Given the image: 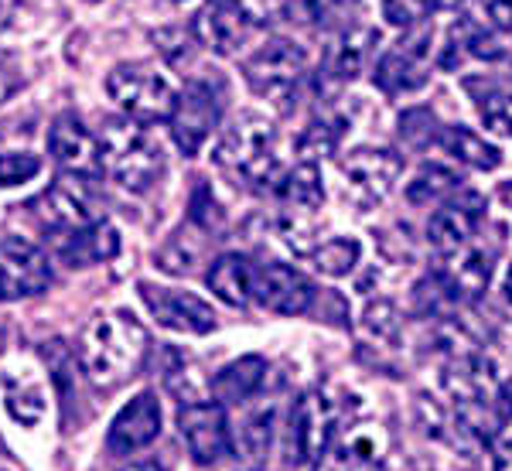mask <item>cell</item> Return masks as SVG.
Instances as JSON below:
<instances>
[{
	"label": "cell",
	"instance_id": "6",
	"mask_svg": "<svg viewBox=\"0 0 512 471\" xmlns=\"http://www.w3.org/2000/svg\"><path fill=\"white\" fill-rule=\"evenodd\" d=\"M222 120V89L212 79H192L171 110V137L185 157H195Z\"/></svg>",
	"mask_w": 512,
	"mask_h": 471
},
{
	"label": "cell",
	"instance_id": "24",
	"mask_svg": "<svg viewBox=\"0 0 512 471\" xmlns=\"http://www.w3.org/2000/svg\"><path fill=\"white\" fill-rule=\"evenodd\" d=\"M441 147L448 151L454 161L468 164L475 171H495L502 164V151L495 144H489L485 137H478L468 127H444L441 130Z\"/></svg>",
	"mask_w": 512,
	"mask_h": 471
},
{
	"label": "cell",
	"instance_id": "35",
	"mask_svg": "<svg viewBox=\"0 0 512 471\" xmlns=\"http://www.w3.org/2000/svg\"><path fill=\"white\" fill-rule=\"evenodd\" d=\"M41 171V157L28 151H7L0 154V188H14L31 181Z\"/></svg>",
	"mask_w": 512,
	"mask_h": 471
},
{
	"label": "cell",
	"instance_id": "22",
	"mask_svg": "<svg viewBox=\"0 0 512 471\" xmlns=\"http://www.w3.org/2000/svg\"><path fill=\"white\" fill-rule=\"evenodd\" d=\"M253 277H256L253 260H246V256H239V253H226L212 263L209 287L219 301L229 304V308H246V304H253Z\"/></svg>",
	"mask_w": 512,
	"mask_h": 471
},
{
	"label": "cell",
	"instance_id": "31",
	"mask_svg": "<svg viewBox=\"0 0 512 471\" xmlns=\"http://www.w3.org/2000/svg\"><path fill=\"white\" fill-rule=\"evenodd\" d=\"M270 427H274V407L246 413L236 431V451L246 461H260L270 448Z\"/></svg>",
	"mask_w": 512,
	"mask_h": 471
},
{
	"label": "cell",
	"instance_id": "20",
	"mask_svg": "<svg viewBox=\"0 0 512 471\" xmlns=\"http://www.w3.org/2000/svg\"><path fill=\"white\" fill-rule=\"evenodd\" d=\"M495 256H499V243H492V246L468 243L461 253H454V263H451L448 274H441L444 284L451 287L454 297H478L492 280Z\"/></svg>",
	"mask_w": 512,
	"mask_h": 471
},
{
	"label": "cell",
	"instance_id": "3",
	"mask_svg": "<svg viewBox=\"0 0 512 471\" xmlns=\"http://www.w3.org/2000/svg\"><path fill=\"white\" fill-rule=\"evenodd\" d=\"M274 140L277 130L267 117H260V113H239L226 127V134L219 137L216 161L229 175L243 178L246 185L256 188L274 185V181H280V161L274 154Z\"/></svg>",
	"mask_w": 512,
	"mask_h": 471
},
{
	"label": "cell",
	"instance_id": "7",
	"mask_svg": "<svg viewBox=\"0 0 512 471\" xmlns=\"http://www.w3.org/2000/svg\"><path fill=\"white\" fill-rule=\"evenodd\" d=\"M304 69H308V55L291 38H270L246 59L243 72L246 82L253 86L256 96L267 99H287L294 86L301 82Z\"/></svg>",
	"mask_w": 512,
	"mask_h": 471
},
{
	"label": "cell",
	"instance_id": "11",
	"mask_svg": "<svg viewBox=\"0 0 512 471\" xmlns=\"http://www.w3.org/2000/svg\"><path fill=\"white\" fill-rule=\"evenodd\" d=\"M427 59H431V31L420 28L417 35L403 38L400 45H393L390 52L379 59L373 72L376 86L390 96L417 93V89H424L427 79H431Z\"/></svg>",
	"mask_w": 512,
	"mask_h": 471
},
{
	"label": "cell",
	"instance_id": "27",
	"mask_svg": "<svg viewBox=\"0 0 512 471\" xmlns=\"http://www.w3.org/2000/svg\"><path fill=\"white\" fill-rule=\"evenodd\" d=\"M4 403H7V410H11V417L18 420V424L24 427H35L41 417H45V393H41V386L38 383H31L28 376L21 379V386L14 383V376H11V369L4 373Z\"/></svg>",
	"mask_w": 512,
	"mask_h": 471
},
{
	"label": "cell",
	"instance_id": "12",
	"mask_svg": "<svg viewBox=\"0 0 512 471\" xmlns=\"http://www.w3.org/2000/svg\"><path fill=\"white\" fill-rule=\"evenodd\" d=\"M48 154L59 164L65 175L96 178L103 175V151H99V137L82 123L76 113H62L48 127Z\"/></svg>",
	"mask_w": 512,
	"mask_h": 471
},
{
	"label": "cell",
	"instance_id": "26",
	"mask_svg": "<svg viewBox=\"0 0 512 471\" xmlns=\"http://www.w3.org/2000/svg\"><path fill=\"white\" fill-rule=\"evenodd\" d=\"M458 188H461L458 171L444 168V164H424V168L414 175V181H407L403 195H407L410 205H434V202H444L448 195H454Z\"/></svg>",
	"mask_w": 512,
	"mask_h": 471
},
{
	"label": "cell",
	"instance_id": "36",
	"mask_svg": "<svg viewBox=\"0 0 512 471\" xmlns=\"http://www.w3.org/2000/svg\"><path fill=\"white\" fill-rule=\"evenodd\" d=\"M335 147H338V123H332V120H315L301 134V140H297V151L308 157V161L332 154Z\"/></svg>",
	"mask_w": 512,
	"mask_h": 471
},
{
	"label": "cell",
	"instance_id": "15",
	"mask_svg": "<svg viewBox=\"0 0 512 471\" xmlns=\"http://www.w3.org/2000/svg\"><path fill=\"white\" fill-rule=\"evenodd\" d=\"M482 219H485L482 195L465 192V195L451 198V202H444L441 209L427 219V239H431V246L441 256H454L472 243Z\"/></svg>",
	"mask_w": 512,
	"mask_h": 471
},
{
	"label": "cell",
	"instance_id": "10",
	"mask_svg": "<svg viewBox=\"0 0 512 471\" xmlns=\"http://www.w3.org/2000/svg\"><path fill=\"white\" fill-rule=\"evenodd\" d=\"M403 175V157L390 147H355L342 157L345 188L359 205H376L396 188Z\"/></svg>",
	"mask_w": 512,
	"mask_h": 471
},
{
	"label": "cell",
	"instance_id": "5",
	"mask_svg": "<svg viewBox=\"0 0 512 471\" xmlns=\"http://www.w3.org/2000/svg\"><path fill=\"white\" fill-rule=\"evenodd\" d=\"M28 209L35 212L41 226L55 229V233H79V229L103 222L93 178H82V175L55 178Z\"/></svg>",
	"mask_w": 512,
	"mask_h": 471
},
{
	"label": "cell",
	"instance_id": "42",
	"mask_svg": "<svg viewBox=\"0 0 512 471\" xmlns=\"http://www.w3.org/2000/svg\"><path fill=\"white\" fill-rule=\"evenodd\" d=\"M499 297H502V308L512 314V263L506 267V277H502V284H499Z\"/></svg>",
	"mask_w": 512,
	"mask_h": 471
},
{
	"label": "cell",
	"instance_id": "46",
	"mask_svg": "<svg viewBox=\"0 0 512 471\" xmlns=\"http://www.w3.org/2000/svg\"><path fill=\"white\" fill-rule=\"evenodd\" d=\"M212 4H226V0H209V7H212Z\"/></svg>",
	"mask_w": 512,
	"mask_h": 471
},
{
	"label": "cell",
	"instance_id": "29",
	"mask_svg": "<svg viewBox=\"0 0 512 471\" xmlns=\"http://www.w3.org/2000/svg\"><path fill=\"white\" fill-rule=\"evenodd\" d=\"M311 260H315V270L325 277H349L355 270V263L362 260V243L352 236H338V239H328V243H321L315 253H311Z\"/></svg>",
	"mask_w": 512,
	"mask_h": 471
},
{
	"label": "cell",
	"instance_id": "4",
	"mask_svg": "<svg viewBox=\"0 0 512 471\" xmlns=\"http://www.w3.org/2000/svg\"><path fill=\"white\" fill-rule=\"evenodd\" d=\"M106 93L137 123L171 120V110H175V99H178L168 76L158 72V65L151 62L113 65L110 76H106Z\"/></svg>",
	"mask_w": 512,
	"mask_h": 471
},
{
	"label": "cell",
	"instance_id": "45",
	"mask_svg": "<svg viewBox=\"0 0 512 471\" xmlns=\"http://www.w3.org/2000/svg\"><path fill=\"white\" fill-rule=\"evenodd\" d=\"M123 471H164L161 465H154V461H137V465L123 468Z\"/></svg>",
	"mask_w": 512,
	"mask_h": 471
},
{
	"label": "cell",
	"instance_id": "41",
	"mask_svg": "<svg viewBox=\"0 0 512 471\" xmlns=\"http://www.w3.org/2000/svg\"><path fill=\"white\" fill-rule=\"evenodd\" d=\"M495 471H512V434L502 437L495 448Z\"/></svg>",
	"mask_w": 512,
	"mask_h": 471
},
{
	"label": "cell",
	"instance_id": "37",
	"mask_svg": "<svg viewBox=\"0 0 512 471\" xmlns=\"http://www.w3.org/2000/svg\"><path fill=\"white\" fill-rule=\"evenodd\" d=\"M192 222L198 229H205V233H212V229L222 226V212L216 205V198L209 195V188L198 185L195 188V198H192Z\"/></svg>",
	"mask_w": 512,
	"mask_h": 471
},
{
	"label": "cell",
	"instance_id": "44",
	"mask_svg": "<svg viewBox=\"0 0 512 471\" xmlns=\"http://www.w3.org/2000/svg\"><path fill=\"white\" fill-rule=\"evenodd\" d=\"M472 0H437V7H444V11H461V7H468Z\"/></svg>",
	"mask_w": 512,
	"mask_h": 471
},
{
	"label": "cell",
	"instance_id": "8",
	"mask_svg": "<svg viewBox=\"0 0 512 471\" xmlns=\"http://www.w3.org/2000/svg\"><path fill=\"white\" fill-rule=\"evenodd\" d=\"M52 260L31 239L7 236L0 239V301L38 297L52 287Z\"/></svg>",
	"mask_w": 512,
	"mask_h": 471
},
{
	"label": "cell",
	"instance_id": "34",
	"mask_svg": "<svg viewBox=\"0 0 512 471\" xmlns=\"http://www.w3.org/2000/svg\"><path fill=\"white\" fill-rule=\"evenodd\" d=\"M434 7H437V0H383V18L386 24H393V28L414 31L431 18Z\"/></svg>",
	"mask_w": 512,
	"mask_h": 471
},
{
	"label": "cell",
	"instance_id": "43",
	"mask_svg": "<svg viewBox=\"0 0 512 471\" xmlns=\"http://www.w3.org/2000/svg\"><path fill=\"white\" fill-rule=\"evenodd\" d=\"M14 11H18V0H0V31H4L7 24H11Z\"/></svg>",
	"mask_w": 512,
	"mask_h": 471
},
{
	"label": "cell",
	"instance_id": "33",
	"mask_svg": "<svg viewBox=\"0 0 512 471\" xmlns=\"http://www.w3.org/2000/svg\"><path fill=\"white\" fill-rule=\"evenodd\" d=\"M202 260V243L185 233H178L168 246L158 253V267L164 274H192Z\"/></svg>",
	"mask_w": 512,
	"mask_h": 471
},
{
	"label": "cell",
	"instance_id": "2",
	"mask_svg": "<svg viewBox=\"0 0 512 471\" xmlns=\"http://www.w3.org/2000/svg\"><path fill=\"white\" fill-rule=\"evenodd\" d=\"M99 151H103V175H110V181L134 195H144L164 168L161 144L147 134L144 123L130 117L103 123Z\"/></svg>",
	"mask_w": 512,
	"mask_h": 471
},
{
	"label": "cell",
	"instance_id": "9",
	"mask_svg": "<svg viewBox=\"0 0 512 471\" xmlns=\"http://www.w3.org/2000/svg\"><path fill=\"white\" fill-rule=\"evenodd\" d=\"M338 431V413L325 393H304L291 410V424H287V451H291V465H308L318 461L325 448L332 444Z\"/></svg>",
	"mask_w": 512,
	"mask_h": 471
},
{
	"label": "cell",
	"instance_id": "38",
	"mask_svg": "<svg viewBox=\"0 0 512 471\" xmlns=\"http://www.w3.org/2000/svg\"><path fill=\"white\" fill-rule=\"evenodd\" d=\"M304 11L315 24H335L355 11V0H304Z\"/></svg>",
	"mask_w": 512,
	"mask_h": 471
},
{
	"label": "cell",
	"instance_id": "25",
	"mask_svg": "<svg viewBox=\"0 0 512 471\" xmlns=\"http://www.w3.org/2000/svg\"><path fill=\"white\" fill-rule=\"evenodd\" d=\"M277 192L284 198L287 205L301 212H311L325 202V185H321V171L315 161H304L297 164L294 171H287L284 178L277 181Z\"/></svg>",
	"mask_w": 512,
	"mask_h": 471
},
{
	"label": "cell",
	"instance_id": "21",
	"mask_svg": "<svg viewBox=\"0 0 512 471\" xmlns=\"http://www.w3.org/2000/svg\"><path fill=\"white\" fill-rule=\"evenodd\" d=\"M120 253V233L110 222H96L79 233H65V243L59 246V256L69 267H93V263H106Z\"/></svg>",
	"mask_w": 512,
	"mask_h": 471
},
{
	"label": "cell",
	"instance_id": "16",
	"mask_svg": "<svg viewBox=\"0 0 512 471\" xmlns=\"http://www.w3.org/2000/svg\"><path fill=\"white\" fill-rule=\"evenodd\" d=\"M178 427L198 465H216L229 451V424L222 403H185L178 410Z\"/></svg>",
	"mask_w": 512,
	"mask_h": 471
},
{
	"label": "cell",
	"instance_id": "39",
	"mask_svg": "<svg viewBox=\"0 0 512 471\" xmlns=\"http://www.w3.org/2000/svg\"><path fill=\"white\" fill-rule=\"evenodd\" d=\"M489 18L495 31L512 38V0H489Z\"/></svg>",
	"mask_w": 512,
	"mask_h": 471
},
{
	"label": "cell",
	"instance_id": "28",
	"mask_svg": "<svg viewBox=\"0 0 512 471\" xmlns=\"http://www.w3.org/2000/svg\"><path fill=\"white\" fill-rule=\"evenodd\" d=\"M376 41H379V35L373 28H349V31H345L342 41H338V48H335V59H332L335 76L338 79H355V76H359Z\"/></svg>",
	"mask_w": 512,
	"mask_h": 471
},
{
	"label": "cell",
	"instance_id": "13",
	"mask_svg": "<svg viewBox=\"0 0 512 471\" xmlns=\"http://www.w3.org/2000/svg\"><path fill=\"white\" fill-rule=\"evenodd\" d=\"M137 291H140V301L147 304V311L158 318V325L171 328V332L209 335L212 328H216V311L198 294L171 291V287H154V284H140Z\"/></svg>",
	"mask_w": 512,
	"mask_h": 471
},
{
	"label": "cell",
	"instance_id": "40",
	"mask_svg": "<svg viewBox=\"0 0 512 471\" xmlns=\"http://www.w3.org/2000/svg\"><path fill=\"white\" fill-rule=\"evenodd\" d=\"M492 407H495V417H499V424L506 427L512 420V379L509 383H502L499 390L492 393Z\"/></svg>",
	"mask_w": 512,
	"mask_h": 471
},
{
	"label": "cell",
	"instance_id": "17",
	"mask_svg": "<svg viewBox=\"0 0 512 471\" xmlns=\"http://www.w3.org/2000/svg\"><path fill=\"white\" fill-rule=\"evenodd\" d=\"M315 471H383V434L376 424H355L332 437Z\"/></svg>",
	"mask_w": 512,
	"mask_h": 471
},
{
	"label": "cell",
	"instance_id": "18",
	"mask_svg": "<svg viewBox=\"0 0 512 471\" xmlns=\"http://www.w3.org/2000/svg\"><path fill=\"white\" fill-rule=\"evenodd\" d=\"M161 434V403L154 393H137L127 407L113 417L110 434H106V448L113 454H134L147 444H154Z\"/></svg>",
	"mask_w": 512,
	"mask_h": 471
},
{
	"label": "cell",
	"instance_id": "30",
	"mask_svg": "<svg viewBox=\"0 0 512 471\" xmlns=\"http://www.w3.org/2000/svg\"><path fill=\"white\" fill-rule=\"evenodd\" d=\"M475 106H478V117H482V127L492 137L512 140V93L499 86H485L475 96Z\"/></svg>",
	"mask_w": 512,
	"mask_h": 471
},
{
	"label": "cell",
	"instance_id": "14",
	"mask_svg": "<svg viewBox=\"0 0 512 471\" xmlns=\"http://www.w3.org/2000/svg\"><path fill=\"white\" fill-rule=\"evenodd\" d=\"M253 301L274 314H304L315 304V284L287 263H263L253 277Z\"/></svg>",
	"mask_w": 512,
	"mask_h": 471
},
{
	"label": "cell",
	"instance_id": "23",
	"mask_svg": "<svg viewBox=\"0 0 512 471\" xmlns=\"http://www.w3.org/2000/svg\"><path fill=\"white\" fill-rule=\"evenodd\" d=\"M263 379H267V362L260 355H243L212 376V393L219 403H246L250 396H256Z\"/></svg>",
	"mask_w": 512,
	"mask_h": 471
},
{
	"label": "cell",
	"instance_id": "32",
	"mask_svg": "<svg viewBox=\"0 0 512 471\" xmlns=\"http://www.w3.org/2000/svg\"><path fill=\"white\" fill-rule=\"evenodd\" d=\"M362 332L373 338L376 345H390L400 338V314H396V304L393 301H373L366 304L362 311Z\"/></svg>",
	"mask_w": 512,
	"mask_h": 471
},
{
	"label": "cell",
	"instance_id": "19",
	"mask_svg": "<svg viewBox=\"0 0 512 471\" xmlns=\"http://www.w3.org/2000/svg\"><path fill=\"white\" fill-rule=\"evenodd\" d=\"M256 31L250 14L243 11L239 0H226V4H212L195 18V35L202 45H209L219 55H233L243 48V41Z\"/></svg>",
	"mask_w": 512,
	"mask_h": 471
},
{
	"label": "cell",
	"instance_id": "1",
	"mask_svg": "<svg viewBox=\"0 0 512 471\" xmlns=\"http://www.w3.org/2000/svg\"><path fill=\"white\" fill-rule=\"evenodd\" d=\"M147 352V332L130 311H99L86 321L76 345L79 366L93 386L113 390L137 373Z\"/></svg>",
	"mask_w": 512,
	"mask_h": 471
}]
</instances>
